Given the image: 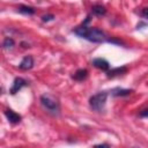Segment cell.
Instances as JSON below:
<instances>
[{"mask_svg": "<svg viewBox=\"0 0 148 148\" xmlns=\"http://www.w3.org/2000/svg\"><path fill=\"white\" fill-rule=\"evenodd\" d=\"M73 31L77 36H80L89 42H92V43H103L108 39L104 31H102L98 28H94V27L91 28V27H86L82 24L81 27H77Z\"/></svg>", "mask_w": 148, "mask_h": 148, "instance_id": "cell-1", "label": "cell"}, {"mask_svg": "<svg viewBox=\"0 0 148 148\" xmlns=\"http://www.w3.org/2000/svg\"><path fill=\"white\" fill-rule=\"evenodd\" d=\"M40 104L44 108V110L47 111L51 114L57 116L60 112V104H59V102L56 98H53L52 96H50V95H46V94L42 95L40 96Z\"/></svg>", "mask_w": 148, "mask_h": 148, "instance_id": "cell-2", "label": "cell"}, {"mask_svg": "<svg viewBox=\"0 0 148 148\" xmlns=\"http://www.w3.org/2000/svg\"><path fill=\"white\" fill-rule=\"evenodd\" d=\"M106 98H108V92L105 91H99L97 94H95L94 96L90 97L89 99V105L94 111H102L105 106L106 103Z\"/></svg>", "mask_w": 148, "mask_h": 148, "instance_id": "cell-3", "label": "cell"}, {"mask_svg": "<svg viewBox=\"0 0 148 148\" xmlns=\"http://www.w3.org/2000/svg\"><path fill=\"white\" fill-rule=\"evenodd\" d=\"M27 84V81L24 80V79H22V77H16L15 80H14V83H13V87L10 88V94L12 95H15L18 90H21L22 89V87H24Z\"/></svg>", "mask_w": 148, "mask_h": 148, "instance_id": "cell-4", "label": "cell"}, {"mask_svg": "<svg viewBox=\"0 0 148 148\" xmlns=\"http://www.w3.org/2000/svg\"><path fill=\"white\" fill-rule=\"evenodd\" d=\"M5 116L8 119V121L12 123V124H18L21 121V119H22L21 116L18 113H16L15 111H13V110H6L5 111Z\"/></svg>", "mask_w": 148, "mask_h": 148, "instance_id": "cell-5", "label": "cell"}, {"mask_svg": "<svg viewBox=\"0 0 148 148\" xmlns=\"http://www.w3.org/2000/svg\"><path fill=\"white\" fill-rule=\"evenodd\" d=\"M32 66H34V58L31 56H25L18 65V67L23 71H28V69L32 68Z\"/></svg>", "mask_w": 148, "mask_h": 148, "instance_id": "cell-6", "label": "cell"}, {"mask_svg": "<svg viewBox=\"0 0 148 148\" xmlns=\"http://www.w3.org/2000/svg\"><path fill=\"white\" fill-rule=\"evenodd\" d=\"M92 65L98 68V69H102V71H108L110 68V64L105 60V59H102V58H96L92 60Z\"/></svg>", "mask_w": 148, "mask_h": 148, "instance_id": "cell-7", "label": "cell"}, {"mask_svg": "<svg viewBox=\"0 0 148 148\" xmlns=\"http://www.w3.org/2000/svg\"><path fill=\"white\" fill-rule=\"evenodd\" d=\"M127 68L126 67H118V68H113L111 71L108 72V76L109 77H113V76H117V75H121L124 73H126Z\"/></svg>", "mask_w": 148, "mask_h": 148, "instance_id": "cell-8", "label": "cell"}, {"mask_svg": "<svg viewBox=\"0 0 148 148\" xmlns=\"http://www.w3.org/2000/svg\"><path fill=\"white\" fill-rule=\"evenodd\" d=\"M132 92L131 89H120V88H117V89H113L111 91V95L112 96H127Z\"/></svg>", "mask_w": 148, "mask_h": 148, "instance_id": "cell-9", "label": "cell"}, {"mask_svg": "<svg viewBox=\"0 0 148 148\" xmlns=\"http://www.w3.org/2000/svg\"><path fill=\"white\" fill-rule=\"evenodd\" d=\"M91 10H92V13H94L95 15H97V16L105 15V13H106L105 7H104V6H101V5H95V6L91 8Z\"/></svg>", "mask_w": 148, "mask_h": 148, "instance_id": "cell-10", "label": "cell"}, {"mask_svg": "<svg viewBox=\"0 0 148 148\" xmlns=\"http://www.w3.org/2000/svg\"><path fill=\"white\" fill-rule=\"evenodd\" d=\"M87 75H88V72H87V69H77L76 72H75V74H74V79L75 80H77V81H82V80H84L86 77H87Z\"/></svg>", "mask_w": 148, "mask_h": 148, "instance_id": "cell-11", "label": "cell"}, {"mask_svg": "<svg viewBox=\"0 0 148 148\" xmlns=\"http://www.w3.org/2000/svg\"><path fill=\"white\" fill-rule=\"evenodd\" d=\"M17 10L20 13H22V14H25V15H32V14H35V9L32 7H28V6H20Z\"/></svg>", "mask_w": 148, "mask_h": 148, "instance_id": "cell-12", "label": "cell"}, {"mask_svg": "<svg viewBox=\"0 0 148 148\" xmlns=\"http://www.w3.org/2000/svg\"><path fill=\"white\" fill-rule=\"evenodd\" d=\"M13 46H14V39L7 37V38L5 39V42H3V47H6V49H12Z\"/></svg>", "mask_w": 148, "mask_h": 148, "instance_id": "cell-13", "label": "cell"}, {"mask_svg": "<svg viewBox=\"0 0 148 148\" xmlns=\"http://www.w3.org/2000/svg\"><path fill=\"white\" fill-rule=\"evenodd\" d=\"M54 18V16L53 15H44V16H42V20L44 21V22H49V21H51V20H53Z\"/></svg>", "mask_w": 148, "mask_h": 148, "instance_id": "cell-14", "label": "cell"}, {"mask_svg": "<svg viewBox=\"0 0 148 148\" xmlns=\"http://www.w3.org/2000/svg\"><path fill=\"white\" fill-rule=\"evenodd\" d=\"M142 16L146 18L147 17V8H143V13H142Z\"/></svg>", "mask_w": 148, "mask_h": 148, "instance_id": "cell-15", "label": "cell"}, {"mask_svg": "<svg viewBox=\"0 0 148 148\" xmlns=\"http://www.w3.org/2000/svg\"><path fill=\"white\" fill-rule=\"evenodd\" d=\"M140 116H141V117H146V116H147V110H143V112H141Z\"/></svg>", "mask_w": 148, "mask_h": 148, "instance_id": "cell-16", "label": "cell"}, {"mask_svg": "<svg viewBox=\"0 0 148 148\" xmlns=\"http://www.w3.org/2000/svg\"><path fill=\"white\" fill-rule=\"evenodd\" d=\"M1 91H2V90H1V88H0V94H1Z\"/></svg>", "mask_w": 148, "mask_h": 148, "instance_id": "cell-17", "label": "cell"}]
</instances>
